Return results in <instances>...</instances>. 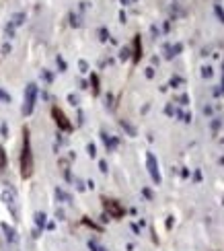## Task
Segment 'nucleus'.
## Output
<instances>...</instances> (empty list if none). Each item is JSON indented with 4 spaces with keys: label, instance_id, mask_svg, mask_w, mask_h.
Masks as SVG:
<instances>
[{
    "label": "nucleus",
    "instance_id": "nucleus-1",
    "mask_svg": "<svg viewBox=\"0 0 224 251\" xmlns=\"http://www.w3.org/2000/svg\"><path fill=\"white\" fill-rule=\"evenodd\" d=\"M23 175H31V150H29V138H25V148H23Z\"/></svg>",
    "mask_w": 224,
    "mask_h": 251
},
{
    "label": "nucleus",
    "instance_id": "nucleus-2",
    "mask_svg": "<svg viewBox=\"0 0 224 251\" xmlns=\"http://www.w3.org/2000/svg\"><path fill=\"white\" fill-rule=\"evenodd\" d=\"M33 97H35V87L31 84L29 89H27V105H25V113H31V109H33Z\"/></svg>",
    "mask_w": 224,
    "mask_h": 251
}]
</instances>
